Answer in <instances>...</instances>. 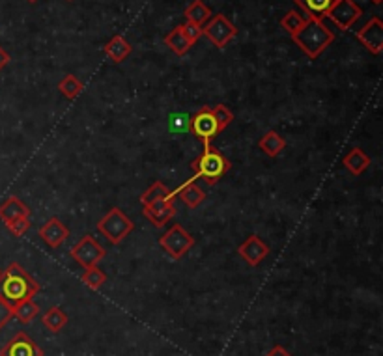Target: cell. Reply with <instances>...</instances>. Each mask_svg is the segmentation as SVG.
<instances>
[{
	"instance_id": "cell-1",
	"label": "cell",
	"mask_w": 383,
	"mask_h": 356,
	"mask_svg": "<svg viewBox=\"0 0 383 356\" xmlns=\"http://www.w3.org/2000/svg\"><path fill=\"white\" fill-rule=\"evenodd\" d=\"M38 293L40 284L19 263H10L6 269L0 270V299L12 308L23 300L34 299Z\"/></svg>"
},
{
	"instance_id": "cell-2",
	"label": "cell",
	"mask_w": 383,
	"mask_h": 356,
	"mask_svg": "<svg viewBox=\"0 0 383 356\" xmlns=\"http://www.w3.org/2000/svg\"><path fill=\"white\" fill-rule=\"evenodd\" d=\"M174 192L161 181H156L140 194L142 215L156 228H163L176 217Z\"/></svg>"
},
{
	"instance_id": "cell-3",
	"label": "cell",
	"mask_w": 383,
	"mask_h": 356,
	"mask_svg": "<svg viewBox=\"0 0 383 356\" xmlns=\"http://www.w3.org/2000/svg\"><path fill=\"white\" fill-rule=\"evenodd\" d=\"M292 40L296 41V45L310 60H316L327 47L331 45L333 40H335V34L325 26L322 19L307 17V23L303 24V29L297 34L292 36Z\"/></svg>"
},
{
	"instance_id": "cell-4",
	"label": "cell",
	"mask_w": 383,
	"mask_h": 356,
	"mask_svg": "<svg viewBox=\"0 0 383 356\" xmlns=\"http://www.w3.org/2000/svg\"><path fill=\"white\" fill-rule=\"evenodd\" d=\"M193 178L189 181L197 183L198 179H204L208 185H215L225 173L230 170V161L223 155L221 151L215 150L213 146H204V153L193 161Z\"/></svg>"
},
{
	"instance_id": "cell-5",
	"label": "cell",
	"mask_w": 383,
	"mask_h": 356,
	"mask_svg": "<svg viewBox=\"0 0 383 356\" xmlns=\"http://www.w3.org/2000/svg\"><path fill=\"white\" fill-rule=\"evenodd\" d=\"M135 230L133 220L120 209V207H112L103 219L98 222V231L101 235L111 242V245H120L126 237Z\"/></svg>"
},
{
	"instance_id": "cell-6",
	"label": "cell",
	"mask_w": 383,
	"mask_h": 356,
	"mask_svg": "<svg viewBox=\"0 0 383 356\" xmlns=\"http://www.w3.org/2000/svg\"><path fill=\"white\" fill-rule=\"evenodd\" d=\"M195 237L181 224H172L159 239V245L165 252L169 254L174 261H180L193 247H195Z\"/></svg>"
},
{
	"instance_id": "cell-7",
	"label": "cell",
	"mask_w": 383,
	"mask_h": 356,
	"mask_svg": "<svg viewBox=\"0 0 383 356\" xmlns=\"http://www.w3.org/2000/svg\"><path fill=\"white\" fill-rule=\"evenodd\" d=\"M202 34L208 36V40L211 41L217 49H225V47L238 36V26L234 23H230L227 15L217 13V15H211L208 23L204 24Z\"/></svg>"
},
{
	"instance_id": "cell-8",
	"label": "cell",
	"mask_w": 383,
	"mask_h": 356,
	"mask_svg": "<svg viewBox=\"0 0 383 356\" xmlns=\"http://www.w3.org/2000/svg\"><path fill=\"white\" fill-rule=\"evenodd\" d=\"M189 129H191L193 134H195L198 140H202L204 146L211 144V140L221 132L219 123H217L213 112H211V107H202V109H198L197 112H195V116L189 118Z\"/></svg>"
},
{
	"instance_id": "cell-9",
	"label": "cell",
	"mask_w": 383,
	"mask_h": 356,
	"mask_svg": "<svg viewBox=\"0 0 383 356\" xmlns=\"http://www.w3.org/2000/svg\"><path fill=\"white\" fill-rule=\"evenodd\" d=\"M361 15H363V10L355 0H335L325 17L331 19L335 26L346 32L359 21Z\"/></svg>"
},
{
	"instance_id": "cell-10",
	"label": "cell",
	"mask_w": 383,
	"mask_h": 356,
	"mask_svg": "<svg viewBox=\"0 0 383 356\" xmlns=\"http://www.w3.org/2000/svg\"><path fill=\"white\" fill-rule=\"evenodd\" d=\"M105 256H107V250L92 235L81 237L75 247L71 248V258L84 269L98 265Z\"/></svg>"
},
{
	"instance_id": "cell-11",
	"label": "cell",
	"mask_w": 383,
	"mask_h": 356,
	"mask_svg": "<svg viewBox=\"0 0 383 356\" xmlns=\"http://www.w3.org/2000/svg\"><path fill=\"white\" fill-rule=\"evenodd\" d=\"M0 356H43V349L27 332H17L0 349Z\"/></svg>"
},
{
	"instance_id": "cell-12",
	"label": "cell",
	"mask_w": 383,
	"mask_h": 356,
	"mask_svg": "<svg viewBox=\"0 0 383 356\" xmlns=\"http://www.w3.org/2000/svg\"><path fill=\"white\" fill-rule=\"evenodd\" d=\"M357 40L372 54H382L383 51V23L380 17H372L361 30H357Z\"/></svg>"
},
{
	"instance_id": "cell-13",
	"label": "cell",
	"mask_w": 383,
	"mask_h": 356,
	"mask_svg": "<svg viewBox=\"0 0 383 356\" xmlns=\"http://www.w3.org/2000/svg\"><path fill=\"white\" fill-rule=\"evenodd\" d=\"M238 254L247 265H250V267H258V265L269 256V247H267V242H264V239H260L258 235H249L238 247Z\"/></svg>"
},
{
	"instance_id": "cell-14",
	"label": "cell",
	"mask_w": 383,
	"mask_h": 356,
	"mask_svg": "<svg viewBox=\"0 0 383 356\" xmlns=\"http://www.w3.org/2000/svg\"><path fill=\"white\" fill-rule=\"evenodd\" d=\"M40 237L49 245L51 248H60L66 242V239L70 237V230L66 228V224L57 217H52L40 228Z\"/></svg>"
},
{
	"instance_id": "cell-15",
	"label": "cell",
	"mask_w": 383,
	"mask_h": 356,
	"mask_svg": "<svg viewBox=\"0 0 383 356\" xmlns=\"http://www.w3.org/2000/svg\"><path fill=\"white\" fill-rule=\"evenodd\" d=\"M23 217H30V209L17 196H10L4 203H0V220L4 224H10L13 220L23 219Z\"/></svg>"
},
{
	"instance_id": "cell-16",
	"label": "cell",
	"mask_w": 383,
	"mask_h": 356,
	"mask_svg": "<svg viewBox=\"0 0 383 356\" xmlns=\"http://www.w3.org/2000/svg\"><path fill=\"white\" fill-rule=\"evenodd\" d=\"M103 51L107 56L111 58L114 63H122L126 58L131 54V51H133V47H131V43H129L123 36H114V38H111L109 40V43L103 47Z\"/></svg>"
},
{
	"instance_id": "cell-17",
	"label": "cell",
	"mask_w": 383,
	"mask_h": 356,
	"mask_svg": "<svg viewBox=\"0 0 383 356\" xmlns=\"http://www.w3.org/2000/svg\"><path fill=\"white\" fill-rule=\"evenodd\" d=\"M174 196H180V200L183 201L189 209H197V207L202 206V201L206 200L204 190L200 189L195 181H186L180 189L174 190Z\"/></svg>"
},
{
	"instance_id": "cell-18",
	"label": "cell",
	"mask_w": 383,
	"mask_h": 356,
	"mask_svg": "<svg viewBox=\"0 0 383 356\" xmlns=\"http://www.w3.org/2000/svg\"><path fill=\"white\" fill-rule=\"evenodd\" d=\"M370 157L366 155L361 148H354V150L350 151L348 155L343 159L344 168H346L352 176H361L366 168L370 167Z\"/></svg>"
},
{
	"instance_id": "cell-19",
	"label": "cell",
	"mask_w": 383,
	"mask_h": 356,
	"mask_svg": "<svg viewBox=\"0 0 383 356\" xmlns=\"http://www.w3.org/2000/svg\"><path fill=\"white\" fill-rule=\"evenodd\" d=\"M165 43L169 47L170 51L178 54V56H186L187 52L191 51L193 43L186 38L183 34V29H181V24H178L174 30H170L169 34L165 36Z\"/></svg>"
},
{
	"instance_id": "cell-20",
	"label": "cell",
	"mask_w": 383,
	"mask_h": 356,
	"mask_svg": "<svg viewBox=\"0 0 383 356\" xmlns=\"http://www.w3.org/2000/svg\"><path fill=\"white\" fill-rule=\"evenodd\" d=\"M258 148H260L267 157H279L286 148V140L280 137L277 131H267L264 137L258 140Z\"/></svg>"
},
{
	"instance_id": "cell-21",
	"label": "cell",
	"mask_w": 383,
	"mask_h": 356,
	"mask_svg": "<svg viewBox=\"0 0 383 356\" xmlns=\"http://www.w3.org/2000/svg\"><path fill=\"white\" fill-rule=\"evenodd\" d=\"M183 15H186L187 23L204 26L213 13H211V10L204 4L202 0H195V2H191V4L186 8V13H183Z\"/></svg>"
},
{
	"instance_id": "cell-22",
	"label": "cell",
	"mask_w": 383,
	"mask_h": 356,
	"mask_svg": "<svg viewBox=\"0 0 383 356\" xmlns=\"http://www.w3.org/2000/svg\"><path fill=\"white\" fill-rule=\"evenodd\" d=\"M41 323L45 325L47 330L59 334L60 330H62V328L68 325V316H66L62 308H59V306H52V308H49V310L43 314V317H41Z\"/></svg>"
},
{
	"instance_id": "cell-23",
	"label": "cell",
	"mask_w": 383,
	"mask_h": 356,
	"mask_svg": "<svg viewBox=\"0 0 383 356\" xmlns=\"http://www.w3.org/2000/svg\"><path fill=\"white\" fill-rule=\"evenodd\" d=\"M333 2L335 0H296V4H299L305 10L308 17L322 19V21L327 15V12L331 10Z\"/></svg>"
},
{
	"instance_id": "cell-24",
	"label": "cell",
	"mask_w": 383,
	"mask_h": 356,
	"mask_svg": "<svg viewBox=\"0 0 383 356\" xmlns=\"http://www.w3.org/2000/svg\"><path fill=\"white\" fill-rule=\"evenodd\" d=\"M12 310H13V317L19 319L21 323H24V325H29V323H32L36 317L40 316V306L36 304L32 299L19 302V304L13 306Z\"/></svg>"
},
{
	"instance_id": "cell-25",
	"label": "cell",
	"mask_w": 383,
	"mask_h": 356,
	"mask_svg": "<svg viewBox=\"0 0 383 356\" xmlns=\"http://www.w3.org/2000/svg\"><path fill=\"white\" fill-rule=\"evenodd\" d=\"M59 90L66 99L73 101V99H77L81 95V92L84 90V84H82L75 75H66L64 79L59 82Z\"/></svg>"
},
{
	"instance_id": "cell-26",
	"label": "cell",
	"mask_w": 383,
	"mask_h": 356,
	"mask_svg": "<svg viewBox=\"0 0 383 356\" xmlns=\"http://www.w3.org/2000/svg\"><path fill=\"white\" fill-rule=\"evenodd\" d=\"M81 280L84 281V286H88V288L93 289V291H98L105 281H107V274L99 269L98 265H93V267H88V269L82 272Z\"/></svg>"
},
{
	"instance_id": "cell-27",
	"label": "cell",
	"mask_w": 383,
	"mask_h": 356,
	"mask_svg": "<svg viewBox=\"0 0 383 356\" xmlns=\"http://www.w3.org/2000/svg\"><path fill=\"white\" fill-rule=\"evenodd\" d=\"M305 23H307V17L301 15L299 12H296V10H292V12H288L285 17L280 19V26H283L290 36L297 34V32L303 29V24Z\"/></svg>"
},
{
	"instance_id": "cell-28",
	"label": "cell",
	"mask_w": 383,
	"mask_h": 356,
	"mask_svg": "<svg viewBox=\"0 0 383 356\" xmlns=\"http://www.w3.org/2000/svg\"><path fill=\"white\" fill-rule=\"evenodd\" d=\"M211 112H213L215 120H217V123H219L221 132L234 121V112L228 109L227 105H215V107H211Z\"/></svg>"
},
{
	"instance_id": "cell-29",
	"label": "cell",
	"mask_w": 383,
	"mask_h": 356,
	"mask_svg": "<svg viewBox=\"0 0 383 356\" xmlns=\"http://www.w3.org/2000/svg\"><path fill=\"white\" fill-rule=\"evenodd\" d=\"M30 226H32L30 217H23V219H17L13 220V222H10V224H6V228L10 230V233H12L13 237H23L24 233L30 230Z\"/></svg>"
},
{
	"instance_id": "cell-30",
	"label": "cell",
	"mask_w": 383,
	"mask_h": 356,
	"mask_svg": "<svg viewBox=\"0 0 383 356\" xmlns=\"http://www.w3.org/2000/svg\"><path fill=\"white\" fill-rule=\"evenodd\" d=\"M181 29H183V34H186V38L189 41H191L193 45L197 43L198 38L202 36V26H198V24H193V23H183L181 24Z\"/></svg>"
},
{
	"instance_id": "cell-31",
	"label": "cell",
	"mask_w": 383,
	"mask_h": 356,
	"mask_svg": "<svg viewBox=\"0 0 383 356\" xmlns=\"http://www.w3.org/2000/svg\"><path fill=\"white\" fill-rule=\"evenodd\" d=\"M13 319V310L12 306L6 304L4 300L0 299V330L6 327L8 323Z\"/></svg>"
},
{
	"instance_id": "cell-32",
	"label": "cell",
	"mask_w": 383,
	"mask_h": 356,
	"mask_svg": "<svg viewBox=\"0 0 383 356\" xmlns=\"http://www.w3.org/2000/svg\"><path fill=\"white\" fill-rule=\"evenodd\" d=\"M170 120H172L170 123H172V129H174V131H181V129H183V125L189 127V120H187L186 116L176 114V116H172Z\"/></svg>"
},
{
	"instance_id": "cell-33",
	"label": "cell",
	"mask_w": 383,
	"mask_h": 356,
	"mask_svg": "<svg viewBox=\"0 0 383 356\" xmlns=\"http://www.w3.org/2000/svg\"><path fill=\"white\" fill-rule=\"evenodd\" d=\"M266 356H292L288 350L283 347V345H275V347H271V349L267 350Z\"/></svg>"
},
{
	"instance_id": "cell-34",
	"label": "cell",
	"mask_w": 383,
	"mask_h": 356,
	"mask_svg": "<svg viewBox=\"0 0 383 356\" xmlns=\"http://www.w3.org/2000/svg\"><path fill=\"white\" fill-rule=\"evenodd\" d=\"M8 63H10V54H8V52L4 51L2 47H0V71L6 68Z\"/></svg>"
},
{
	"instance_id": "cell-35",
	"label": "cell",
	"mask_w": 383,
	"mask_h": 356,
	"mask_svg": "<svg viewBox=\"0 0 383 356\" xmlns=\"http://www.w3.org/2000/svg\"><path fill=\"white\" fill-rule=\"evenodd\" d=\"M372 2H374V4H382V0H372Z\"/></svg>"
},
{
	"instance_id": "cell-36",
	"label": "cell",
	"mask_w": 383,
	"mask_h": 356,
	"mask_svg": "<svg viewBox=\"0 0 383 356\" xmlns=\"http://www.w3.org/2000/svg\"><path fill=\"white\" fill-rule=\"evenodd\" d=\"M27 2H30V4H34V2H38V0H27Z\"/></svg>"
}]
</instances>
